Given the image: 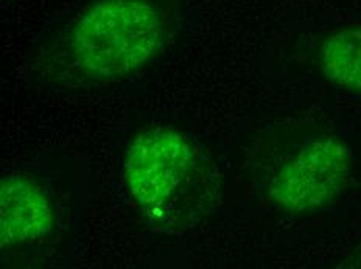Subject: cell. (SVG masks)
I'll use <instances>...</instances> for the list:
<instances>
[{
    "label": "cell",
    "instance_id": "cell-1",
    "mask_svg": "<svg viewBox=\"0 0 361 269\" xmlns=\"http://www.w3.org/2000/svg\"><path fill=\"white\" fill-rule=\"evenodd\" d=\"M179 19V0H86L47 30L33 69L64 89L130 80L159 59Z\"/></svg>",
    "mask_w": 361,
    "mask_h": 269
},
{
    "label": "cell",
    "instance_id": "cell-2",
    "mask_svg": "<svg viewBox=\"0 0 361 269\" xmlns=\"http://www.w3.org/2000/svg\"><path fill=\"white\" fill-rule=\"evenodd\" d=\"M353 151L330 125L295 120L273 125L247 146L243 177L260 211L307 220L335 207L349 190Z\"/></svg>",
    "mask_w": 361,
    "mask_h": 269
},
{
    "label": "cell",
    "instance_id": "cell-3",
    "mask_svg": "<svg viewBox=\"0 0 361 269\" xmlns=\"http://www.w3.org/2000/svg\"><path fill=\"white\" fill-rule=\"evenodd\" d=\"M122 187L149 226L184 230L215 211L221 176L200 139L180 126L161 122L145 126L128 140Z\"/></svg>",
    "mask_w": 361,
    "mask_h": 269
},
{
    "label": "cell",
    "instance_id": "cell-4",
    "mask_svg": "<svg viewBox=\"0 0 361 269\" xmlns=\"http://www.w3.org/2000/svg\"><path fill=\"white\" fill-rule=\"evenodd\" d=\"M80 220L75 171L59 163L24 162L0 177V260L4 266L59 263Z\"/></svg>",
    "mask_w": 361,
    "mask_h": 269
},
{
    "label": "cell",
    "instance_id": "cell-5",
    "mask_svg": "<svg viewBox=\"0 0 361 269\" xmlns=\"http://www.w3.org/2000/svg\"><path fill=\"white\" fill-rule=\"evenodd\" d=\"M310 58L322 80L361 96V20L322 30L313 39Z\"/></svg>",
    "mask_w": 361,
    "mask_h": 269
},
{
    "label": "cell",
    "instance_id": "cell-6",
    "mask_svg": "<svg viewBox=\"0 0 361 269\" xmlns=\"http://www.w3.org/2000/svg\"><path fill=\"white\" fill-rule=\"evenodd\" d=\"M352 265H353V266H360V268H361V249L358 251V256L352 258Z\"/></svg>",
    "mask_w": 361,
    "mask_h": 269
}]
</instances>
